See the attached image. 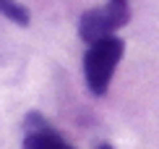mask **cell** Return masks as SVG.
<instances>
[{"instance_id":"obj_3","label":"cell","mask_w":159,"mask_h":149,"mask_svg":"<svg viewBox=\"0 0 159 149\" xmlns=\"http://www.w3.org/2000/svg\"><path fill=\"white\" fill-rule=\"evenodd\" d=\"M112 34H115V29H112L104 8L86 11L81 16V21H78V37H81L86 45H94V42H99V39H104V37H112Z\"/></svg>"},{"instance_id":"obj_2","label":"cell","mask_w":159,"mask_h":149,"mask_svg":"<svg viewBox=\"0 0 159 149\" xmlns=\"http://www.w3.org/2000/svg\"><path fill=\"white\" fill-rule=\"evenodd\" d=\"M24 149H73L39 113H29L24 118Z\"/></svg>"},{"instance_id":"obj_5","label":"cell","mask_w":159,"mask_h":149,"mask_svg":"<svg viewBox=\"0 0 159 149\" xmlns=\"http://www.w3.org/2000/svg\"><path fill=\"white\" fill-rule=\"evenodd\" d=\"M0 13L18 26H29V11L16 0H0Z\"/></svg>"},{"instance_id":"obj_6","label":"cell","mask_w":159,"mask_h":149,"mask_svg":"<svg viewBox=\"0 0 159 149\" xmlns=\"http://www.w3.org/2000/svg\"><path fill=\"white\" fill-rule=\"evenodd\" d=\"M99 149H112V147H110V144H102V147H99Z\"/></svg>"},{"instance_id":"obj_4","label":"cell","mask_w":159,"mask_h":149,"mask_svg":"<svg viewBox=\"0 0 159 149\" xmlns=\"http://www.w3.org/2000/svg\"><path fill=\"white\" fill-rule=\"evenodd\" d=\"M104 13H107L112 29L117 31V29H123V26L130 21V3H128V0H107Z\"/></svg>"},{"instance_id":"obj_1","label":"cell","mask_w":159,"mask_h":149,"mask_svg":"<svg viewBox=\"0 0 159 149\" xmlns=\"http://www.w3.org/2000/svg\"><path fill=\"white\" fill-rule=\"evenodd\" d=\"M123 52H125V42L115 34L89 45V50L84 55V79L94 97L107 94L110 81L117 71V63L123 60Z\"/></svg>"}]
</instances>
